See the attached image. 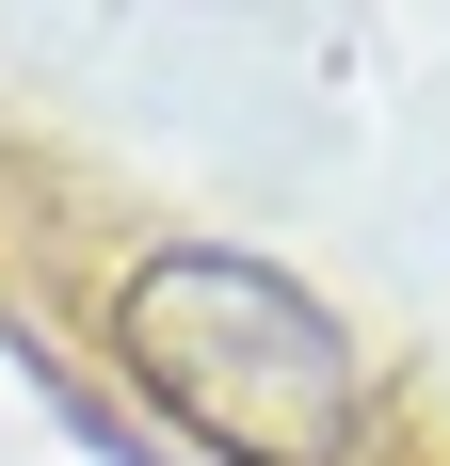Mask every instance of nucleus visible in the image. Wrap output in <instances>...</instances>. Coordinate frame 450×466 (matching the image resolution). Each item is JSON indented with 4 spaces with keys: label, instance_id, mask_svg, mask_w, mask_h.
Listing matches in <instances>:
<instances>
[{
    "label": "nucleus",
    "instance_id": "obj_1",
    "mask_svg": "<svg viewBox=\"0 0 450 466\" xmlns=\"http://www.w3.org/2000/svg\"><path fill=\"white\" fill-rule=\"evenodd\" d=\"M97 338L193 466H354L386 402L370 338L258 241H145L97 289Z\"/></svg>",
    "mask_w": 450,
    "mask_h": 466
}]
</instances>
